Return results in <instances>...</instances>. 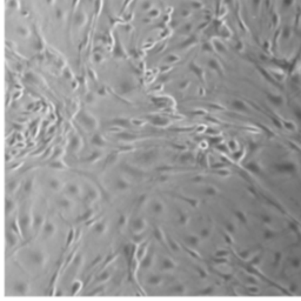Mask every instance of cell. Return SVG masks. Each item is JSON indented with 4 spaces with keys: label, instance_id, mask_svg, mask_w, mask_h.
Returning a JSON list of instances; mask_svg holds the SVG:
<instances>
[{
    "label": "cell",
    "instance_id": "cell-1",
    "mask_svg": "<svg viewBox=\"0 0 301 301\" xmlns=\"http://www.w3.org/2000/svg\"><path fill=\"white\" fill-rule=\"evenodd\" d=\"M79 121L87 130H94L96 127V120L92 115L87 114V113H82L79 115Z\"/></svg>",
    "mask_w": 301,
    "mask_h": 301
},
{
    "label": "cell",
    "instance_id": "cell-2",
    "mask_svg": "<svg viewBox=\"0 0 301 301\" xmlns=\"http://www.w3.org/2000/svg\"><path fill=\"white\" fill-rule=\"evenodd\" d=\"M30 258H31V261L34 264V265H39V266H43L44 265V262H45V260H46V258H45V255L41 253V252H39V251H34V252H32L31 253V255H30Z\"/></svg>",
    "mask_w": 301,
    "mask_h": 301
},
{
    "label": "cell",
    "instance_id": "cell-3",
    "mask_svg": "<svg viewBox=\"0 0 301 301\" xmlns=\"http://www.w3.org/2000/svg\"><path fill=\"white\" fill-rule=\"evenodd\" d=\"M43 232H44V234L46 237H51L55 232V227H54V225L52 224L51 221H46V222H44V225H43Z\"/></svg>",
    "mask_w": 301,
    "mask_h": 301
},
{
    "label": "cell",
    "instance_id": "cell-4",
    "mask_svg": "<svg viewBox=\"0 0 301 301\" xmlns=\"http://www.w3.org/2000/svg\"><path fill=\"white\" fill-rule=\"evenodd\" d=\"M131 228H132L134 232H141V231L145 228V220L141 219V218H138V219L133 220Z\"/></svg>",
    "mask_w": 301,
    "mask_h": 301
},
{
    "label": "cell",
    "instance_id": "cell-5",
    "mask_svg": "<svg viewBox=\"0 0 301 301\" xmlns=\"http://www.w3.org/2000/svg\"><path fill=\"white\" fill-rule=\"evenodd\" d=\"M115 187L119 191H126L130 188V182L127 180H125L122 178H118L115 180Z\"/></svg>",
    "mask_w": 301,
    "mask_h": 301
},
{
    "label": "cell",
    "instance_id": "cell-6",
    "mask_svg": "<svg viewBox=\"0 0 301 301\" xmlns=\"http://www.w3.org/2000/svg\"><path fill=\"white\" fill-rule=\"evenodd\" d=\"M66 192L70 194V195H78L80 192V188L78 185H75V183H67L66 185Z\"/></svg>",
    "mask_w": 301,
    "mask_h": 301
},
{
    "label": "cell",
    "instance_id": "cell-7",
    "mask_svg": "<svg viewBox=\"0 0 301 301\" xmlns=\"http://www.w3.org/2000/svg\"><path fill=\"white\" fill-rule=\"evenodd\" d=\"M93 231L96 233V234H102V233H105V231H106V222L105 221L96 222V224L94 225V227H93Z\"/></svg>",
    "mask_w": 301,
    "mask_h": 301
},
{
    "label": "cell",
    "instance_id": "cell-8",
    "mask_svg": "<svg viewBox=\"0 0 301 301\" xmlns=\"http://www.w3.org/2000/svg\"><path fill=\"white\" fill-rule=\"evenodd\" d=\"M56 202H58V205H59V207L65 208V209H68V208L72 207V202H71L68 199H67V198H65V197L60 198Z\"/></svg>",
    "mask_w": 301,
    "mask_h": 301
},
{
    "label": "cell",
    "instance_id": "cell-9",
    "mask_svg": "<svg viewBox=\"0 0 301 301\" xmlns=\"http://www.w3.org/2000/svg\"><path fill=\"white\" fill-rule=\"evenodd\" d=\"M79 146H80V140L78 137H72L71 141H70V151L74 152V151H78L79 150Z\"/></svg>",
    "mask_w": 301,
    "mask_h": 301
},
{
    "label": "cell",
    "instance_id": "cell-10",
    "mask_svg": "<svg viewBox=\"0 0 301 301\" xmlns=\"http://www.w3.org/2000/svg\"><path fill=\"white\" fill-rule=\"evenodd\" d=\"M92 144L95 145V146H98V147H102V146H105V140L102 139V137L100 134H94L93 138H92Z\"/></svg>",
    "mask_w": 301,
    "mask_h": 301
},
{
    "label": "cell",
    "instance_id": "cell-11",
    "mask_svg": "<svg viewBox=\"0 0 301 301\" xmlns=\"http://www.w3.org/2000/svg\"><path fill=\"white\" fill-rule=\"evenodd\" d=\"M151 209L155 213V214H160V213H162V211H163V205L160 201H154L151 205Z\"/></svg>",
    "mask_w": 301,
    "mask_h": 301
},
{
    "label": "cell",
    "instance_id": "cell-12",
    "mask_svg": "<svg viewBox=\"0 0 301 301\" xmlns=\"http://www.w3.org/2000/svg\"><path fill=\"white\" fill-rule=\"evenodd\" d=\"M119 87H120V91H121L122 94L130 93V92L133 90V86H132L128 81H124V82H121V84L119 85Z\"/></svg>",
    "mask_w": 301,
    "mask_h": 301
},
{
    "label": "cell",
    "instance_id": "cell-13",
    "mask_svg": "<svg viewBox=\"0 0 301 301\" xmlns=\"http://www.w3.org/2000/svg\"><path fill=\"white\" fill-rule=\"evenodd\" d=\"M185 242L188 244L189 246H192V247H195L199 244V238L195 237V235H188V237L185 238Z\"/></svg>",
    "mask_w": 301,
    "mask_h": 301
},
{
    "label": "cell",
    "instance_id": "cell-14",
    "mask_svg": "<svg viewBox=\"0 0 301 301\" xmlns=\"http://www.w3.org/2000/svg\"><path fill=\"white\" fill-rule=\"evenodd\" d=\"M48 186H50V188H52L53 191H59L61 188V182L55 178H52L50 181H48Z\"/></svg>",
    "mask_w": 301,
    "mask_h": 301
},
{
    "label": "cell",
    "instance_id": "cell-15",
    "mask_svg": "<svg viewBox=\"0 0 301 301\" xmlns=\"http://www.w3.org/2000/svg\"><path fill=\"white\" fill-rule=\"evenodd\" d=\"M161 266H162V268H163V269L168 270V269H173L174 267H175V264H174V261H173V260H171V259L166 258V259H163V260H162V264H161Z\"/></svg>",
    "mask_w": 301,
    "mask_h": 301
},
{
    "label": "cell",
    "instance_id": "cell-16",
    "mask_svg": "<svg viewBox=\"0 0 301 301\" xmlns=\"http://www.w3.org/2000/svg\"><path fill=\"white\" fill-rule=\"evenodd\" d=\"M14 290L18 293H26L28 290V286L25 282H17L14 286Z\"/></svg>",
    "mask_w": 301,
    "mask_h": 301
},
{
    "label": "cell",
    "instance_id": "cell-17",
    "mask_svg": "<svg viewBox=\"0 0 301 301\" xmlns=\"http://www.w3.org/2000/svg\"><path fill=\"white\" fill-rule=\"evenodd\" d=\"M118 138L121 139V140H124V141H132V140H134V139H137V137H135V135L130 134V133H127V132H124V133L118 134Z\"/></svg>",
    "mask_w": 301,
    "mask_h": 301
},
{
    "label": "cell",
    "instance_id": "cell-18",
    "mask_svg": "<svg viewBox=\"0 0 301 301\" xmlns=\"http://www.w3.org/2000/svg\"><path fill=\"white\" fill-rule=\"evenodd\" d=\"M152 122L157 126H166L169 121L167 119H163V118H160V116H154L152 118Z\"/></svg>",
    "mask_w": 301,
    "mask_h": 301
},
{
    "label": "cell",
    "instance_id": "cell-19",
    "mask_svg": "<svg viewBox=\"0 0 301 301\" xmlns=\"http://www.w3.org/2000/svg\"><path fill=\"white\" fill-rule=\"evenodd\" d=\"M43 225H44V220H43L41 215H39V214L34 215V218H33V224H32L33 228L37 229L38 227H40V226H43Z\"/></svg>",
    "mask_w": 301,
    "mask_h": 301
},
{
    "label": "cell",
    "instance_id": "cell-20",
    "mask_svg": "<svg viewBox=\"0 0 301 301\" xmlns=\"http://www.w3.org/2000/svg\"><path fill=\"white\" fill-rule=\"evenodd\" d=\"M162 281V278L160 276V275H152L151 278H148V280H147V282L150 284V285H159L160 282Z\"/></svg>",
    "mask_w": 301,
    "mask_h": 301
},
{
    "label": "cell",
    "instance_id": "cell-21",
    "mask_svg": "<svg viewBox=\"0 0 301 301\" xmlns=\"http://www.w3.org/2000/svg\"><path fill=\"white\" fill-rule=\"evenodd\" d=\"M232 106L235 110H238V111H245L246 110V105L242 101H240V100H234L232 102Z\"/></svg>",
    "mask_w": 301,
    "mask_h": 301
},
{
    "label": "cell",
    "instance_id": "cell-22",
    "mask_svg": "<svg viewBox=\"0 0 301 301\" xmlns=\"http://www.w3.org/2000/svg\"><path fill=\"white\" fill-rule=\"evenodd\" d=\"M110 276H111L110 272L105 270V272H102V273H100V275H99L98 278H96V281H98V282H102V281H107V280L110 279Z\"/></svg>",
    "mask_w": 301,
    "mask_h": 301
},
{
    "label": "cell",
    "instance_id": "cell-23",
    "mask_svg": "<svg viewBox=\"0 0 301 301\" xmlns=\"http://www.w3.org/2000/svg\"><path fill=\"white\" fill-rule=\"evenodd\" d=\"M205 194H206L207 197H215L217 194H218V191H217L215 187L208 186V187H206V189H205Z\"/></svg>",
    "mask_w": 301,
    "mask_h": 301
},
{
    "label": "cell",
    "instance_id": "cell-24",
    "mask_svg": "<svg viewBox=\"0 0 301 301\" xmlns=\"http://www.w3.org/2000/svg\"><path fill=\"white\" fill-rule=\"evenodd\" d=\"M33 188V179H28L25 181V185H24V191L25 192H31Z\"/></svg>",
    "mask_w": 301,
    "mask_h": 301
},
{
    "label": "cell",
    "instance_id": "cell-25",
    "mask_svg": "<svg viewBox=\"0 0 301 301\" xmlns=\"http://www.w3.org/2000/svg\"><path fill=\"white\" fill-rule=\"evenodd\" d=\"M151 265H152V256H151V255H147L146 258H145V259L141 261V266H142L144 268H148Z\"/></svg>",
    "mask_w": 301,
    "mask_h": 301
},
{
    "label": "cell",
    "instance_id": "cell-26",
    "mask_svg": "<svg viewBox=\"0 0 301 301\" xmlns=\"http://www.w3.org/2000/svg\"><path fill=\"white\" fill-rule=\"evenodd\" d=\"M7 241H8L9 246H14L15 242H17V239H15V237L12 234V233H7Z\"/></svg>",
    "mask_w": 301,
    "mask_h": 301
},
{
    "label": "cell",
    "instance_id": "cell-27",
    "mask_svg": "<svg viewBox=\"0 0 301 301\" xmlns=\"http://www.w3.org/2000/svg\"><path fill=\"white\" fill-rule=\"evenodd\" d=\"M13 207H14V202H13L12 200H8V199H7V200H6V213H7V214L12 212Z\"/></svg>",
    "mask_w": 301,
    "mask_h": 301
},
{
    "label": "cell",
    "instance_id": "cell-28",
    "mask_svg": "<svg viewBox=\"0 0 301 301\" xmlns=\"http://www.w3.org/2000/svg\"><path fill=\"white\" fill-rule=\"evenodd\" d=\"M92 214H93V211H92V209H88V211H87L86 213H84V214H82V215H81L79 219H78V220H80V221H81V220H86V219L91 218V215H92Z\"/></svg>",
    "mask_w": 301,
    "mask_h": 301
},
{
    "label": "cell",
    "instance_id": "cell-29",
    "mask_svg": "<svg viewBox=\"0 0 301 301\" xmlns=\"http://www.w3.org/2000/svg\"><path fill=\"white\" fill-rule=\"evenodd\" d=\"M188 86H189V81H188V80H183V81H181V82L178 85L179 90H185V88H187Z\"/></svg>",
    "mask_w": 301,
    "mask_h": 301
},
{
    "label": "cell",
    "instance_id": "cell-30",
    "mask_svg": "<svg viewBox=\"0 0 301 301\" xmlns=\"http://www.w3.org/2000/svg\"><path fill=\"white\" fill-rule=\"evenodd\" d=\"M125 225H126V217H125L124 214H121V215L119 217V219H118V226L122 227V226H125Z\"/></svg>",
    "mask_w": 301,
    "mask_h": 301
},
{
    "label": "cell",
    "instance_id": "cell-31",
    "mask_svg": "<svg viewBox=\"0 0 301 301\" xmlns=\"http://www.w3.org/2000/svg\"><path fill=\"white\" fill-rule=\"evenodd\" d=\"M208 235H209V229H207V228H203V229L200 232V237L203 238V239L207 238Z\"/></svg>",
    "mask_w": 301,
    "mask_h": 301
},
{
    "label": "cell",
    "instance_id": "cell-32",
    "mask_svg": "<svg viewBox=\"0 0 301 301\" xmlns=\"http://www.w3.org/2000/svg\"><path fill=\"white\" fill-rule=\"evenodd\" d=\"M174 292H178V293H182V292H185V288H183L182 285H179V286H175L173 288Z\"/></svg>",
    "mask_w": 301,
    "mask_h": 301
},
{
    "label": "cell",
    "instance_id": "cell-33",
    "mask_svg": "<svg viewBox=\"0 0 301 301\" xmlns=\"http://www.w3.org/2000/svg\"><path fill=\"white\" fill-rule=\"evenodd\" d=\"M191 159H192V155L191 154H185V155H182V157L180 158V161L185 162V161H189Z\"/></svg>",
    "mask_w": 301,
    "mask_h": 301
},
{
    "label": "cell",
    "instance_id": "cell-34",
    "mask_svg": "<svg viewBox=\"0 0 301 301\" xmlns=\"http://www.w3.org/2000/svg\"><path fill=\"white\" fill-rule=\"evenodd\" d=\"M226 228H227V231H228V232H231V233H234V231H235L234 226H233V224H231V222H228V224H226Z\"/></svg>",
    "mask_w": 301,
    "mask_h": 301
},
{
    "label": "cell",
    "instance_id": "cell-35",
    "mask_svg": "<svg viewBox=\"0 0 301 301\" xmlns=\"http://www.w3.org/2000/svg\"><path fill=\"white\" fill-rule=\"evenodd\" d=\"M51 167H53V168H64V165H61L60 162H53V163H51Z\"/></svg>",
    "mask_w": 301,
    "mask_h": 301
},
{
    "label": "cell",
    "instance_id": "cell-36",
    "mask_svg": "<svg viewBox=\"0 0 301 301\" xmlns=\"http://www.w3.org/2000/svg\"><path fill=\"white\" fill-rule=\"evenodd\" d=\"M86 101L88 102V104H92L93 101H94V96H93V94H87V96H86Z\"/></svg>",
    "mask_w": 301,
    "mask_h": 301
},
{
    "label": "cell",
    "instance_id": "cell-37",
    "mask_svg": "<svg viewBox=\"0 0 301 301\" xmlns=\"http://www.w3.org/2000/svg\"><path fill=\"white\" fill-rule=\"evenodd\" d=\"M225 254H227V252H225V251H219V252H217V253H215L217 256H224Z\"/></svg>",
    "mask_w": 301,
    "mask_h": 301
},
{
    "label": "cell",
    "instance_id": "cell-38",
    "mask_svg": "<svg viewBox=\"0 0 301 301\" xmlns=\"http://www.w3.org/2000/svg\"><path fill=\"white\" fill-rule=\"evenodd\" d=\"M228 145H229V147H231L232 150H234V148L237 147V144H234V142H233V140H231V141L228 142Z\"/></svg>",
    "mask_w": 301,
    "mask_h": 301
},
{
    "label": "cell",
    "instance_id": "cell-39",
    "mask_svg": "<svg viewBox=\"0 0 301 301\" xmlns=\"http://www.w3.org/2000/svg\"><path fill=\"white\" fill-rule=\"evenodd\" d=\"M235 214L238 215V219H240L241 221H245V219H244V215H242V214H241V213H239V212H237V213H235Z\"/></svg>",
    "mask_w": 301,
    "mask_h": 301
},
{
    "label": "cell",
    "instance_id": "cell-40",
    "mask_svg": "<svg viewBox=\"0 0 301 301\" xmlns=\"http://www.w3.org/2000/svg\"><path fill=\"white\" fill-rule=\"evenodd\" d=\"M131 122L134 125H142V121H140V120H131Z\"/></svg>",
    "mask_w": 301,
    "mask_h": 301
},
{
    "label": "cell",
    "instance_id": "cell-41",
    "mask_svg": "<svg viewBox=\"0 0 301 301\" xmlns=\"http://www.w3.org/2000/svg\"><path fill=\"white\" fill-rule=\"evenodd\" d=\"M155 237H157L159 240L161 239V233H159V229H155Z\"/></svg>",
    "mask_w": 301,
    "mask_h": 301
}]
</instances>
